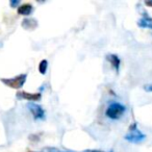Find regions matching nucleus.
Returning a JSON list of instances; mask_svg holds the SVG:
<instances>
[{"label": "nucleus", "instance_id": "1", "mask_svg": "<svg viewBox=\"0 0 152 152\" xmlns=\"http://www.w3.org/2000/svg\"><path fill=\"white\" fill-rule=\"evenodd\" d=\"M125 110V106L121 103H118V102H114V103L110 104L105 112L106 117H108L110 119H113V120H118L121 117L124 115Z\"/></svg>", "mask_w": 152, "mask_h": 152}, {"label": "nucleus", "instance_id": "2", "mask_svg": "<svg viewBox=\"0 0 152 152\" xmlns=\"http://www.w3.org/2000/svg\"><path fill=\"white\" fill-rule=\"evenodd\" d=\"M27 78V74H20V75L13 77V78H1L0 81L2 83H4L5 86L12 88V89H21L24 86Z\"/></svg>", "mask_w": 152, "mask_h": 152}, {"label": "nucleus", "instance_id": "3", "mask_svg": "<svg viewBox=\"0 0 152 152\" xmlns=\"http://www.w3.org/2000/svg\"><path fill=\"white\" fill-rule=\"evenodd\" d=\"M145 134L142 131L139 130L137 124H132L129 128V132L125 135V140H127L130 143H141L145 140Z\"/></svg>", "mask_w": 152, "mask_h": 152}, {"label": "nucleus", "instance_id": "4", "mask_svg": "<svg viewBox=\"0 0 152 152\" xmlns=\"http://www.w3.org/2000/svg\"><path fill=\"white\" fill-rule=\"evenodd\" d=\"M27 107L36 120H44L45 119V110L42 108V106L30 102L27 104Z\"/></svg>", "mask_w": 152, "mask_h": 152}, {"label": "nucleus", "instance_id": "5", "mask_svg": "<svg viewBox=\"0 0 152 152\" xmlns=\"http://www.w3.org/2000/svg\"><path fill=\"white\" fill-rule=\"evenodd\" d=\"M17 98L24 100H29V101H39L42 98V95L40 93H28V92H19L17 93Z\"/></svg>", "mask_w": 152, "mask_h": 152}, {"label": "nucleus", "instance_id": "6", "mask_svg": "<svg viewBox=\"0 0 152 152\" xmlns=\"http://www.w3.org/2000/svg\"><path fill=\"white\" fill-rule=\"evenodd\" d=\"M22 27L27 30H34V28L38 27V21L32 18H25L22 21Z\"/></svg>", "mask_w": 152, "mask_h": 152}, {"label": "nucleus", "instance_id": "7", "mask_svg": "<svg viewBox=\"0 0 152 152\" xmlns=\"http://www.w3.org/2000/svg\"><path fill=\"white\" fill-rule=\"evenodd\" d=\"M32 11H34V7L29 3H25L18 7V14L22 16H29L32 13Z\"/></svg>", "mask_w": 152, "mask_h": 152}, {"label": "nucleus", "instance_id": "8", "mask_svg": "<svg viewBox=\"0 0 152 152\" xmlns=\"http://www.w3.org/2000/svg\"><path fill=\"white\" fill-rule=\"evenodd\" d=\"M106 59L112 64V66L114 67V69L116 70V72H119V68H120V58L117 56L116 54H107L106 55Z\"/></svg>", "mask_w": 152, "mask_h": 152}, {"label": "nucleus", "instance_id": "9", "mask_svg": "<svg viewBox=\"0 0 152 152\" xmlns=\"http://www.w3.org/2000/svg\"><path fill=\"white\" fill-rule=\"evenodd\" d=\"M137 24H139L140 27L151 28V29H152V18L148 17V16L143 17V18H141V19L139 20Z\"/></svg>", "mask_w": 152, "mask_h": 152}, {"label": "nucleus", "instance_id": "10", "mask_svg": "<svg viewBox=\"0 0 152 152\" xmlns=\"http://www.w3.org/2000/svg\"><path fill=\"white\" fill-rule=\"evenodd\" d=\"M47 69H48V61L46 59H43L41 61V63L39 64V71H40L41 74H46L47 72Z\"/></svg>", "mask_w": 152, "mask_h": 152}, {"label": "nucleus", "instance_id": "11", "mask_svg": "<svg viewBox=\"0 0 152 152\" xmlns=\"http://www.w3.org/2000/svg\"><path fill=\"white\" fill-rule=\"evenodd\" d=\"M43 152H63L61 150L56 149V148H53V147H47L43 149Z\"/></svg>", "mask_w": 152, "mask_h": 152}, {"label": "nucleus", "instance_id": "12", "mask_svg": "<svg viewBox=\"0 0 152 152\" xmlns=\"http://www.w3.org/2000/svg\"><path fill=\"white\" fill-rule=\"evenodd\" d=\"M19 4H20L19 0H12L11 2H10V5H11L12 7H14V9H15V7H17Z\"/></svg>", "mask_w": 152, "mask_h": 152}, {"label": "nucleus", "instance_id": "13", "mask_svg": "<svg viewBox=\"0 0 152 152\" xmlns=\"http://www.w3.org/2000/svg\"><path fill=\"white\" fill-rule=\"evenodd\" d=\"M144 89H145L147 92H152V83H151V85H148V86H146V87L144 88Z\"/></svg>", "mask_w": 152, "mask_h": 152}, {"label": "nucleus", "instance_id": "14", "mask_svg": "<svg viewBox=\"0 0 152 152\" xmlns=\"http://www.w3.org/2000/svg\"><path fill=\"white\" fill-rule=\"evenodd\" d=\"M88 152H102V151H98V150H90Z\"/></svg>", "mask_w": 152, "mask_h": 152}, {"label": "nucleus", "instance_id": "15", "mask_svg": "<svg viewBox=\"0 0 152 152\" xmlns=\"http://www.w3.org/2000/svg\"><path fill=\"white\" fill-rule=\"evenodd\" d=\"M146 5H150V7H152V2H149V1H148V2H146Z\"/></svg>", "mask_w": 152, "mask_h": 152}]
</instances>
